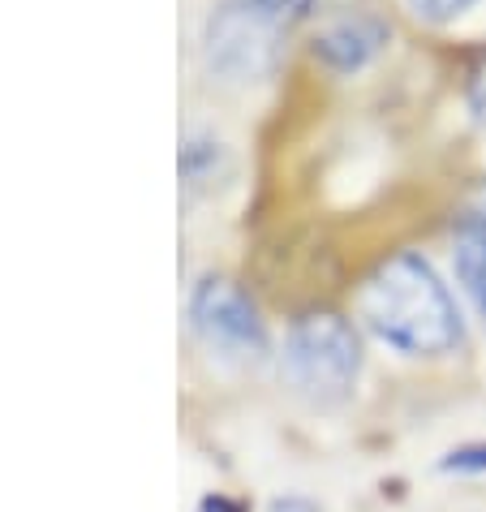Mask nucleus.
Returning a JSON list of instances; mask_svg holds the SVG:
<instances>
[{
	"mask_svg": "<svg viewBox=\"0 0 486 512\" xmlns=\"http://www.w3.org/2000/svg\"><path fill=\"white\" fill-rule=\"evenodd\" d=\"M357 315L383 345L405 358H439L465 336L448 284L413 250L392 254L370 272L357 297Z\"/></svg>",
	"mask_w": 486,
	"mask_h": 512,
	"instance_id": "f257e3e1",
	"label": "nucleus"
},
{
	"mask_svg": "<svg viewBox=\"0 0 486 512\" xmlns=\"http://www.w3.org/2000/svg\"><path fill=\"white\" fill-rule=\"evenodd\" d=\"M280 375L297 396L314 405L345 401L362 375V345H357L353 323L332 315V310L302 315L284 336Z\"/></svg>",
	"mask_w": 486,
	"mask_h": 512,
	"instance_id": "f03ea898",
	"label": "nucleus"
},
{
	"mask_svg": "<svg viewBox=\"0 0 486 512\" xmlns=\"http://www.w3.org/2000/svg\"><path fill=\"white\" fill-rule=\"evenodd\" d=\"M284 26L259 13L250 0H224L203 26V61L224 82H259L280 61Z\"/></svg>",
	"mask_w": 486,
	"mask_h": 512,
	"instance_id": "7ed1b4c3",
	"label": "nucleus"
},
{
	"mask_svg": "<svg viewBox=\"0 0 486 512\" xmlns=\"http://www.w3.org/2000/svg\"><path fill=\"white\" fill-rule=\"evenodd\" d=\"M190 327L207 353L233 366H259L267 358V327L233 280L211 276L190 293Z\"/></svg>",
	"mask_w": 486,
	"mask_h": 512,
	"instance_id": "20e7f679",
	"label": "nucleus"
},
{
	"mask_svg": "<svg viewBox=\"0 0 486 512\" xmlns=\"http://www.w3.org/2000/svg\"><path fill=\"white\" fill-rule=\"evenodd\" d=\"M388 26L370 13H345V18L327 22L319 35H314V56L332 69V74H357L366 69L375 56L388 48Z\"/></svg>",
	"mask_w": 486,
	"mask_h": 512,
	"instance_id": "39448f33",
	"label": "nucleus"
},
{
	"mask_svg": "<svg viewBox=\"0 0 486 512\" xmlns=\"http://www.w3.org/2000/svg\"><path fill=\"white\" fill-rule=\"evenodd\" d=\"M456 276L486 315V181L469 194L461 220H456Z\"/></svg>",
	"mask_w": 486,
	"mask_h": 512,
	"instance_id": "423d86ee",
	"label": "nucleus"
},
{
	"mask_svg": "<svg viewBox=\"0 0 486 512\" xmlns=\"http://www.w3.org/2000/svg\"><path fill=\"white\" fill-rule=\"evenodd\" d=\"M228 168V155H224V142L207 138V134H190L181 147V181L185 190H203L211 186L216 177H224Z\"/></svg>",
	"mask_w": 486,
	"mask_h": 512,
	"instance_id": "0eeeda50",
	"label": "nucleus"
},
{
	"mask_svg": "<svg viewBox=\"0 0 486 512\" xmlns=\"http://www.w3.org/2000/svg\"><path fill=\"white\" fill-rule=\"evenodd\" d=\"M254 9L259 13H267L271 22H280L284 31H289V26H297V22H306L314 9H319V0H250Z\"/></svg>",
	"mask_w": 486,
	"mask_h": 512,
	"instance_id": "6e6552de",
	"label": "nucleus"
},
{
	"mask_svg": "<svg viewBox=\"0 0 486 512\" xmlns=\"http://www.w3.org/2000/svg\"><path fill=\"white\" fill-rule=\"evenodd\" d=\"M469 5H474V0H409V9L418 13L422 22H431V26H443V22L461 18Z\"/></svg>",
	"mask_w": 486,
	"mask_h": 512,
	"instance_id": "1a4fd4ad",
	"label": "nucleus"
},
{
	"mask_svg": "<svg viewBox=\"0 0 486 512\" xmlns=\"http://www.w3.org/2000/svg\"><path fill=\"white\" fill-rule=\"evenodd\" d=\"M448 474H486V444H474V448H461L443 461Z\"/></svg>",
	"mask_w": 486,
	"mask_h": 512,
	"instance_id": "9d476101",
	"label": "nucleus"
},
{
	"mask_svg": "<svg viewBox=\"0 0 486 512\" xmlns=\"http://www.w3.org/2000/svg\"><path fill=\"white\" fill-rule=\"evenodd\" d=\"M469 108H474V117L486 125V56L474 65V74H469Z\"/></svg>",
	"mask_w": 486,
	"mask_h": 512,
	"instance_id": "9b49d317",
	"label": "nucleus"
},
{
	"mask_svg": "<svg viewBox=\"0 0 486 512\" xmlns=\"http://www.w3.org/2000/svg\"><path fill=\"white\" fill-rule=\"evenodd\" d=\"M198 512H246V508L233 504V500H220V495H216V500H203V504H198Z\"/></svg>",
	"mask_w": 486,
	"mask_h": 512,
	"instance_id": "f8f14e48",
	"label": "nucleus"
}]
</instances>
